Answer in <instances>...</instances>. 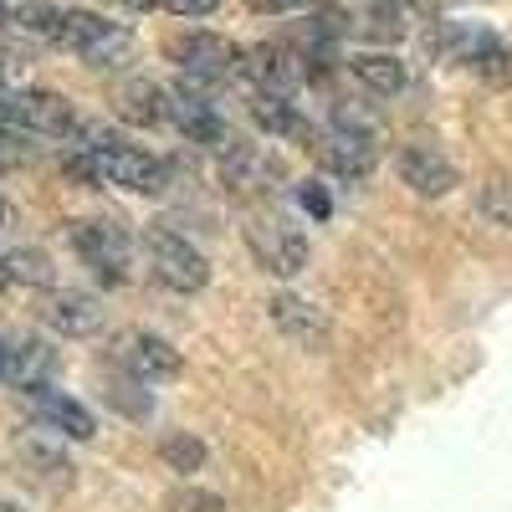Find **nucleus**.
I'll use <instances>...</instances> for the list:
<instances>
[{
	"mask_svg": "<svg viewBox=\"0 0 512 512\" xmlns=\"http://www.w3.org/2000/svg\"><path fill=\"white\" fill-rule=\"evenodd\" d=\"M67 169L88 185H118V190H134V195H164L169 190V164L159 154L134 149V144H113V149L72 144Z\"/></svg>",
	"mask_w": 512,
	"mask_h": 512,
	"instance_id": "1",
	"label": "nucleus"
},
{
	"mask_svg": "<svg viewBox=\"0 0 512 512\" xmlns=\"http://www.w3.org/2000/svg\"><path fill=\"white\" fill-rule=\"evenodd\" d=\"M57 47L82 57L88 67H118V62H128V52H134V31L118 26V21H103L98 11H62Z\"/></svg>",
	"mask_w": 512,
	"mask_h": 512,
	"instance_id": "2",
	"label": "nucleus"
},
{
	"mask_svg": "<svg viewBox=\"0 0 512 512\" xmlns=\"http://www.w3.org/2000/svg\"><path fill=\"white\" fill-rule=\"evenodd\" d=\"M144 256H149V277L169 292H200L210 282V262L195 241H185L180 231L149 226L144 231Z\"/></svg>",
	"mask_w": 512,
	"mask_h": 512,
	"instance_id": "3",
	"label": "nucleus"
},
{
	"mask_svg": "<svg viewBox=\"0 0 512 512\" xmlns=\"http://www.w3.org/2000/svg\"><path fill=\"white\" fill-rule=\"evenodd\" d=\"M72 246H77L82 262L103 277V287H123L128 282V267H134V241H128V231L118 221H77L72 226Z\"/></svg>",
	"mask_w": 512,
	"mask_h": 512,
	"instance_id": "4",
	"label": "nucleus"
},
{
	"mask_svg": "<svg viewBox=\"0 0 512 512\" xmlns=\"http://www.w3.org/2000/svg\"><path fill=\"white\" fill-rule=\"evenodd\" d=\"M180 67L190 82H231L246 72V52L216 31H190L180 41Z\"/></svg>",
	"mask_w": 512,
	"mask_h": 512,
	"instance_id": "5",
	"label": "nucleus"
},
{
	"mask_svg": "<svg viewBox=\"0 0 512 512\" xmlns=\"http://www.w3.org/2000/svg\"><path fill=\"white\" fill-rule=\"evenodd\" d=\"M246 246L272 277H297L308 267V236L292 231L287 221H251L246 226Z\"/></svg>",
	"mask_w": 512,
	"mask_h": 512,
	"instance_id": "6",
	"label": "nucleus"
},
{
	"mask_svg": "<svg viewBox=\"0 0 512 512\" xmlns=\"http://www.w3.org/2000/svg\"><path fill=\"white\" fill-rule=\"evenodd\" d=\"M313 154L333 180H364L374 169V139H369V128H354V123H333L313 144Z\"/></svg>",
	"mask_w": 512,
	"mask_h": 512,
	"instance_id": "7",
	"label": "nucleus"
},
{
	"mask_svg": "<svg viewBox=\"0 0 512 512\" xmlns=\"http://www.w3.org/2000/svg\"><path fill=\"white\" fill-rule=\"evenodd\" d=\"M164 93H169V123H175L190 144H210V149H226L231 144L226 118L216 113V103H210L205 93L185 88V82H180V88H164Z\"/></svg>",
	"mask_w": 512,
	"mask_h": 512,
	"instance_id": "8",
	"label": "nucleus"
},
{
	"mask_svg": "<svg viewBox=\"0 0 512 512\" xmlns=\"http://www.w3.org/2000/svg\"><path fill=\"white\" fill-rule=\"evenodd\" d=\"M26 405H31V415L47 425V431H57V436H67V441H93V436H98L93 410L77 405V400L62 395V390H52V384H36V390H26Z\"/></svg>",
	"mask_w": 512,
	"mask_h": 512,
	"instance_id": "9",
	"label": "nucleus"
},
{
	"mask_svg": "<svg viewBox=\"0 0 512 512\" xmlns=\"http://www.w3.org/2000/svg\"><path fill=\"white\" fill-rule=\"evenodd\" d=\"M395 164H400V180H405L415 195H451V190H456V164H451L436 144H425V139L405 144Z\"/></svg>",
	"mask_w": 512,
	"mask_h": 512,
	"instance_id": "10",
	"label": "nucleus"
},
{
	"mask_svg": "<svg viewBox=\"0 0 512 512\" xmlns=\"http://www.w3.org/2000/svg\"><path fill=\"white\" fill-rule=\"evenodd\" d=\"M118 364L139 379H175L180 374V349L159 333H123L118 338Z\"/></svg>",
	"mask_w": 512,
	"mask_h": 512,
	"instance_id": "11",
	"label": "nucleus"
},
{
	"mask_svg": "<svg viewBox=\"0 0 512 512\" xmlns=\"http://www.w3.org/2000/svg\"><path fill=\"white\" fill-rule=\"evenodd\" d=\"M41 318L47 328H57L62 338H88L103 328V303L93 292H77V287H62V292H47V303H41Z\"/></svg>",
	"mask_w": 512,
	"mask_h": 512,
	"instance_id": "12",
	"label": "nucleus"
},
{
	"mask_svg": "<svg viewBox=\"0 0 512 512\" xmlns=\"http://www.w3.org/2000/svg\"><path fill=\"white\" fill-rule=\"evenodd\" d=\"M267 313H272L277 333L292 338V344H303V349H323V344H328V318H323L313 303H303V297L277 292L272 303H267Z\"/></svg>",
	"mask_w": 512,
	"mask_h": 512,
	"instance_id": "13",
	"label": "nucleus"
},
{
	"mask_svg": "<svg viewBox=\"0 0 512 512\" xmlns=\"http://www.w3.org/2000/svg\"><path fill=\"white\" fill-rule=\"evenodd\" d=\"M16 103H21V123H26V134L72 139V134H77V123H82L62 93H41V88H26V93H16Z\"/></svg>",
	"mask_w": 512,
	"mask_h": 512,
	"instance_id": "14",
	"label": "nucleus"
},
{
	"mask_svg": "<svg viewBox=\"0 0 512 512\" xmlns=\"http://www.w3.org/2000/svg\"><path fill=\"white\" fill-rule=\"evenodd\" d=\"M246 72L256 77V88L262 93H292L297 82L308 77V57H297L287 47H262L246 57Z\"/></svg>",
	"mask_w": 512,
	"mask_h": 512,
	"instance_id": "15",
	"label": "nucleus"
},
{
	"mask_svg": "<svg viewBox=\"0 0 512 512\" xmlns=\"http://www.w3.org/2000/svg\"><path fill=\"white\" fill-rule=\"evenodd\" d=\"M221 164H226V180L236 190H267V180L282 175V164L262 144H236V139L221 149Z\"/></svg>",
	"mask_w": 512,
	"mask_h": 512,
	"instance_id": "16",
	"label": "nucleus"
},
{
	"mask_svg": "<svg viewBox=\"0 0 512 512\" xmlns=\"http://www.w3.org/2000/svg\"><path fill=\"white\" fill-rule=\"evenodd\" d=\"M57 369V349L47 344V338H21V344L6 354V379L16 384V390H36V384H47Z\"/></svg>",
	"mask_w": 512,
	"mask_h": 512,
	"instance_id": "17",
	"label": "nucleus"
},
{
	"mask_svg": "<svg viewBox=\"0 0 512 512\" xmlns=\"http://www.w3.org/2000/svg\"><path fill=\"white\" fill-rule=\"evenodd\" d=\"M251 118L267 139H308V118L287 103V93H256L251 98Z\"/></svg>",
	"mask_w": 512,
	"mask_h": 512,
	"instance_id": "18",
	"label": "nucleus"
},
{
	"mask_svg": "<svg viewBox=\"0 0 512 512\" xmlns=\"http://www.w3.org/2000/svg\"><path fill=\"white\" fill-rule=\"evenodd\" d=\"M113 103H118V118H128V123H159V118H169V93L159 88V82H149V77L123 82Z\"/></svg>",
	"mask_w": 512,
	"mask_h": 512,
	"instance_id": "19",
	"label": "nucleus"
},
{
	"mask_svg": "<svg viewBox=\"0 0 512 512\" xmlns=\"http://www.w3.org/2000/svg\"><path fill=\"white\" fill-rule=\"evenodd\" d=\"M349 67H354V77L364 82V88L379 93V98L405 93V62L395 52H359V57H349Z\"/></svg>",
	"mask_w": 512,
	"mask_h": 512,
	"instance_id": "20",
	"label": "nucleus"
},
{
	"mask_svg": "<svg viewBox=\"0 0 512 512\" xmlns=\"http://www.w3.org/2000/svg\"><path fill=\"white\" fill-rule=\"evenodd\" d=\"M6 272H11V282H21V287H52V282H57L52 256L41 251V246H16V251H6Z\"/></svg>",
	"mask_w": 512,
	"mask_h": 512,
	"instance_id": "21",
	"label": "nucleus"
},
{
	"mask_svg": "<svg viewBox=\"0 0 512 512\" xmlns=\"http://www.w3.org/2000/svg\"><path fill=\"white\" fill-rule=\"evenodd\" d=\"M16 456H21V466H31L36 482H47V487H67L72 482V461L62 451H52V446H21Z\"/></svg>",
	"mask_w": 512,
	"mask_h": 512,
	"instance_id": "22",
	"label": "nucleus"
},
{
	"mask_svg": "<svg viewBox=\"0 0 512 512\" xmlns=\"http://www.w3.org/2000/svg\"><path fill=\"white\" fill-rule=\"evenodd\" d=\"M144 384H149V379H139V374L113 379V384H108V405H118L128 420H144V415H154V400H149Z\"/></svg>",
	"mask_w": 512,
	"mask_h": 512,
	"instance_id": "23",
	"label": "nucleus"
},
{
	"mask_svg": "<svg viewBox=\"0 0 512 512\" xmlns=\"http://www.w3.org/2000/svg\"><path fill=\"white\" fill-rule=\"evenodd\" d=\"M159 461L169 466V472H200V466H205V446L195 441V436H164L159 441Z\"/></svg>",
	"mask_w": 512,
	"mask_h": 512,
	"instance_id": "24",
	"label": "nucleus"
},
{
	"mask_svg": "<svg viewBox=\"0 0 512 512\" xmlns=\"http://www.w3.org/2000/svg\"><path fill=\"white\" fill-rule=\"evenodd\" d=\"M16 26L26 36H41V41H57V26H62V6H52V0H31V6L16 11Z\"/></svg>",
	"mask_w": 512,
	"mask_h": 512,
	"instance_id": "25",
	"label": "nucleus"
},
{
	"mask_svg": "<svg viewBox=\"0 0 512 512\" xmlns=\"http://www.w3.org/2000/svg\"><path fill=\"white\" fill-rule=\"evenodd\" d=\"M164 512H226V502L216 492H200V487H180V492H169Z\"/></svg>",
	"mask_w": 512,
	"mask_h": 512,
	"instance_id": "26",
	"label": "nucleus"
},
{
	"mask_svg": "<svg viewBox=\"0 0 512 512\" xmlns=\"http://www.w3.org/2000/svg\"><path fill=\"white\" fill-rule=\"evenodd\" d=\"M26 123H21V103L11 88H0V139H21Z\"/></svg>",
	"mask_w": 512,
	"mask_h": 512,
	"instance_id": "27",
	"label": "nucleus"
},
{
	"mask_svg": "<svg viewBox=\"0 0 512 512\" xmlns=\"http://www.w3.org/2000/svg\"><path fill=\"white\" fill-rule=\"evenodd\" d=\"M256 16H292V11H308V6H323V0H246Z\"/></svg>",
	"mask_w": 512,
	"mask_h": 512,
	"instance_id": "28",
	"label": "nucleus"
},
{
	"mask_svg": "<svg viewBox=\"0 0 512 512\" xmlns=\"http://www.w3.org/2000/svg\"><path fill=\"white\" fill-rule=\"evenodd\" d=\"M221 0H164V11H175L180 21H200V16H210Z\"/></svg>",
	"mask_w": 512,
	"mask_h": 512,
	"instance_id": "29",
	"label": "nucleus"
},
{
	"mask_svg": "<svg viewBox=\"0 0 512 512\" xmlns=\"http://www.w3.org/2000/svg\"><path fill=\"white\" fill-rule=\"evenodd\" d=\"M303 205L313 210V216H328V195L323 190H303Z\"/></svg>",
	"mask_w": 512,
	"mask_h": 512,
	"instance_id": "30",
	"label": "nucleus"
},
{
	"mask_svg": "<svg viewBox=\"0 0 512 512\" xmlns=\"http://www.w3.org/2000/svg\"><path fill=\"white\" fill-rule=\"evenodd\" d=\"M11 226H16V205L0 200V231H11Z\"/></svg>",
	"mask_w": 512,
	"mask_h": 512,
	"instance_id": "31",
	"label": "nucleus"
},
{
	"mask_svg": "<svg viewBox=\"0 0 512 512\" xmlns=\"http://www.w3.org/2000/svg\"><path fill=\"white\" fill-rule=\"evenodd\" d=\"M123 11H154V6H164V0H118Z\"/></svg>",
	"mask_w": 512,
	"mask_h": 512,
	"instance_id": "32",
	"label": "nucleus"
},
{
	"mask_svg": "<svg viewBox=\"0 0 512 512\" xmlns=\"http://www.w3.org/2000/svg\"><path fill=\"white\" fill-rule=\"evenodd\" d=\"M11 21H16V11H11V6H6V0H0V31H6V26H11Z\"/></svg>",
	"mask_w": 512,
	"mask_h": 512,
	"instance_id": "33",
	"label": "nucleus"
},
{
	"mask_svg": "<svg viewBox=\"0 0 512 512\" xmlns=\"http://www.w3.org/2000/svg\"><path fill=\"white\" fill-rule=\"evenodd\" d=\"M0 287H11V272H6V251H0Z\"/></svg>",
	"mask_w": 512,
	"mask_h": 512,
	"instance_id": "34",
	"label": "nucleus"
},
{
	"mask_svg": "<svg viewBox=\"0 0 512 512\" xmlns=\"http://www.w3.org/2000/svg\"><path fill=\"white\" fill-rule=\"evenodd\" d=\"M0 512H26V507H16V502H6V497H0Z\"/></svg>",
	"mask_w": 512,
	"mask_h": 512,
	"instance_id": "35",
	"label": "nucleus"
},
{
	"mask_svg": "<svg viewBox=\"0 0 512 512\" xmlns=\"http://www.w3.org/2000/svg\"><path fill=\"white\" fill-rule=\"evenodd\" d=\"M6 354H11V349H6V344H0V379H6Z\"/></svg>",
	"mask_w": 512,
	"mask_h": 512,
	"instance_id": "36",
	"label": "nucleus"
}]
</instances>
